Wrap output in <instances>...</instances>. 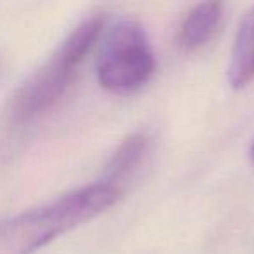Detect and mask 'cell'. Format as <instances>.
<instances>
[{"label":"cell","instance_id":"8992f818","mask_svg":"<svg viewBox=\"0 0 254 254\" xmlns=\"http://www.w3.org/2000/svg\"><path fill=\"white\" fill-rule=\"evenodd\" d=\"M150 152H152V138L148 134L136 132L129 136L124 139V143L115 150L110 162L106 164L105 176L101 181L122 190V183L143 166Z\"/></svg>","mask_w":254,"mask_h":254},{"label":"cell","instance_id":"3957f363","mask_svg":"<svg viewBox=\"0 0 254 254\" xmlns=\"http://www.w3.org/2000/svg\"><path fill=\"white\" fill-rule=\"evenodd\" d=\"M157 68L148 33L136 19L124 18L105 33L96 77L113 94H131L150 82Z\"/></svg>","mask_w":254,"mask_h":254},{"label":"cell","instance_id":"7a4b0ae2","mask_svg":"<svg viewBox=\"0 0 254 254\" xmlns=\"http://www.w3.org/2000/svg\"><path fill=\"white\" fill-rule=\"evenodd\" d=\"M105 23L103 12L87 16L71 30L49 61L19 87L9 106V119L14 126L25 127L37 122L60 103L80 64L98 42Z\"/></svg>","mask_w":254,"mask_h":254},{"label":"cell","instance_id":"6da1fadb","mask_svg":"<svg viewBox=\"0 0 254 254\" xmlns=\"http://www.w3.org/2000/svg\"><path fill=\"white\" fill-rule=\"evenodd\" d=\"M122 190L105 181L85 185L40 207L0 221V254H35L54 239L108 211Z\"/></svg>","mask_w":254,"mask_h":254},{"label":"cell","instance_id":"5b68a950","mask_svg":"<svg viewBox=\"0 0 254 254\" xmlns=\"http://www.w3.org/2000/svg\"><path fill=\"white\" fill-rule=\"evenodd\" d=\"M226 80L235 91L247 87L254 80V7L244 16L237 30L230 51Z\"/></svg>","mask_w":254,"mask_h":254},{"label":"cell","instance_id":"277c9868","mask_svg":"<svg viewBox=\"0 0 254 254\" xmlns=\"http://www.w3.org/2000/svg\"><path fill=\"white\" fill-rule=\"evenodd\" d=\"M223 19V4L202 2L191 7L178 30V46L185 53H193L205 46Z\"/></svg>","mask_w":254,"mask_h":254},{"label":"cell","instance_id":"52a82bcc","mask_svg":"<svg viewBox=\"0 0 254 254\" xmlns=\"http://www.w3.org/2000/svg\"><path fill=\"white\" fill-rule=\"evenodd\" d=\"M249 159H251V162H253V166H254V141H253V145H251V148H249Z\"/></svg>","mask_w":254,"mask_h":254}]
</instances>
